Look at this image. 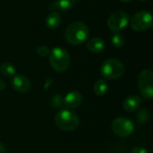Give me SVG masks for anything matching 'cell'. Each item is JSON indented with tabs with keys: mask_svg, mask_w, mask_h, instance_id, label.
Here are the masks:
<instances>
[{
	"mask_svg": "<svg viewBox=\"0 0 153 153\" xmlns=\"http://www.w3.org/2000/svg\"><path fill=\"white\" fill-rule=\"evenodd\" d=\"M130 22L129 14L124 11H118L112 13L108 20V26L113 32H119L126 28Z\"/></svg>",
	"mask_w": 153,
	"mask_h": 153,
	"instance_id": "8",
	"label": "cell"
},
{
	"mask_svg": "<svg viewBox=\"0 0 153 153\" xmlns=\"http://www.w3.org/2000/svg\"><path fill=\"white\" fill-rule=\"evenodd\" d=\"M133 30L136 31H143L148 30L152 25V16L150 12L141 11L136 13L130 21Z\"/></svg>",
	"mask_w": 153,
	"mask_h": 153,
	"instance_id": "6",
	"label": "cell"
},
{
	"mask_svg": "<svg viewBox=\"0 0 153 153\" xmlns=\"http://www.w3.org/2000/svg\"><path fill=\"white\" fill-rule=\"evenodd\" d=\"M49 62L52 68L58 72H65L70 65V56L63 48H54L49 53Z\"/></svg>",
	"mask_w": 153,
	"mask_h": 153,
	"instance_id": "3",
	"label": "cell"
},
{
	"mask_svg": "<svg viewBox=\"0 0 153 153\" xmlns=\"http://www.w3.org/2000/svg\"><path fill=\"white\" fill-rule=\"evenodd\" d=\"M64 103V99L62 98V95L59 94H56L53 98H52V105L55 108H59L63 105Z\"/></svg>",
	"mask_w": 153,
	"mask_h": 153,
	"instance_id": "20",
	"label": "cell"
},
{
	"mask_svg": "<svg viewBox=\"0 0 153 153\" xmlns=\"http://www.w3.org/2000/svg\"><path fill=\"white\" fill-rule=\"evenodd\" d=\"M61 23V15L58 12L53 11L46 18V25L49 29H56Z\"/></svg>",
	"mask_w": 153,
	"mask_h": 153,
	"instance_id": "14",
	"label": "cell"
},
{
	"mask_svg": "<svg viewBox=\"0 0 153 153\" xmlns=\"http://www.w3.org/2000/svg\"><path fill=\"white\" fill-rule=\"evenodd\" d=\"M112 131L119 137H127L134 133V123L124 117H117L112 123Z\"/></svg>",
	"mask_w": 153,
	"mask_h": 153,
	"instance_id": "7",
	"label": "cell"
},
{
	"mask_svg": "<svg viewBox=\"0 0 153 153\" xmlns=\"http://www.w3.org/2000/svg\"><path fill=\"white\" fill-rule=\"evenodd\" d=\"M90 30L88 26L82 22H72L65 30V39L72 45H81L89 37Z\"/></svg>",
	"mask_w": 153,
	"mask_h": 153,
	"instance_id": "1",
	"label": "cell"
},
{
	"mask_svg": "<svg viewBox=\"0 0 153 153\" xmlns=\"http://www.w3.org/2000/svg\"><path fill=\"white\" fill-rule=\"evenodd\" d=\"M121 2H125V3H128V2H130V1H132V0H120Z\"/></svg>",
	"mask_w": 153,
	"mask_h": 153,
	"instance_id": "24",
	"label": "cell"
},
{
	"mask_svg": "<svg viewBox=\"0 0 153 153\" xmlns=\"http://www.w3.org/2000/svg\"><path fill=\"white\" fill-rule=\"evenodd\" d=\"M5 88H6L5 82L4 81H1L0 80V91H4V90H5Z\"/></svg>",
	"mask_w": 153,
	"mask_h": 153,
	"instance_id": "22",
	"label": "cell"
},
{
	"mask_svg": "<svg viewBox=\"0 0 153 153\" xmlns=\"http://www.w3.org/2000/svg\"><path fill=\"white\" fill-rule=\"evenodd\" d=\"M131 153H148V151L145 148L142 147V146H137V147H134L132 150Z\"/></svg>",
	"mask_w": 153,
	"mask_h": 153,
	"instance_id": "21",
	"label": "cell"
},
{
	"mask_svg": "<svg viewBox=\"0 0 153 153\" xmlns=\"http://www.w3.org/2000/svg\"><path fill=\"white\" fill-rule=\"evenodd\" d=\"M126 68L122 62L117 59L106 60L100 68L101 75L108 80H116L125 74Z\"/></svg>",
	"mask_w": 153,
	"mask_h": 153,
	"instance_id": "4",
	"label": "cell"
},
{
	"mask_svg": "<svg viewBox=\"0 0 153 153\" xmlns=\"http://www.w3.org/2000/svg\"><path fill=\"white\" fill-rule=\"evenodd\" d=\"M12 87L17 92H27L30 87V80L22 74H16L12 80Z\"/></svg>",
	"mask_w": 153,
	"mask_h": 153,
	"instance_id": "9",
	"label": "cell"
},
{
	"mask_svg": "<svg viewBox=\"0 0 153 153\" xmlns=\"http://www.w3.org/2000/svg\"><path fill=\"white\" fill-rule=\"evenodd\" d=\"M108 90V85L107 82L103 79L98 80L93 85V91L98 96H103L107 93Z\"/></svg>",
	"mask_w": 153,
	"mask_h": 153,
	"instance_id": "15",
	"label": "cell"
},
{
	"mask_svg": "<svg viewBox=\"0 0 153 153\" xmlns=\"http://www.w3.org/2000/svg\"><path fill=\"white\" fill-rule=\"evenodd\" d=\"M55 122L58 128L65 132L75 130L80 124L78 116L70 109H62L55 117Z\"/></svg>",
	"mask_w": 153,
	"mask_h": 153,
	"instance_id": "2",
	"label": "cell"
},
{
	"mask_svg": "<svg viewBox=\"0 0 153 153\" xmlns=\"http://www.w3.org/2000/svg\"><path fill=\"white\" fill-rule=\"evenodd\" d=\"M76 0H54L49 5L48 9L53 11H68L75 5Z\"/></svg>",
	"mask_w": 153,
	"mask_h": 153,
	"instance_id": "11",
	"label": "cell"
},
{
	"mask_svg": "<svg viewBox=\"0 0 153 153\" xmlns=\"http://www.w3.org/2000/svg\"><path fill=\"white\" fill-rule=\"evenodd\" d=\"M0 71L6 77H12V76L15 75V68L13 67V65H11L9 63L2 64V65L0 67Z\"/></svg>",
	"mask_w": 153,
	"mask_h": 153,
	"instance_id": "17",
	"label": "cell"
},
{
	"mask_svg": "<svg viewBox=\"0 0 153 153\" xmlns=\"http://www.w3.org/2000/svg\"><path fill=\"white\" fill-rule=\"evenodd\" d=\"M142 100L138 95H131L127 97L123 102V108L126 112H133L139 108Z\"/></svg>",
	"mask_w": 153,
	"mask_h": 153,
	"instance_id": "12",
	"label": "cell"
},
{
	"mask_svg": "<svg viewBox=\"0 0 153 153\" xmlns=\"http://www.w3.org/2000/svg\"><path fill=\"white\" fill-rule=\"evenodd\" d=\"M87 48L92 53H100L105 48V41L100 38H92L87 41Z\"/></svg>",
	"mask_w": 153,
	"mask_h": 153,
	"instance_id": "13",
	"label": "cell"
},
{
	"mask_svg": "<svg viewBox=\"0 0 153 153\" xmlns=\"http://www.w3.org/2000/svg\"><path fill=\"white\" fill-rule=\"evenodd\" d=\"M141 1H146V0H141Z\"/></svg>",
	"mask_w": 153,
	"mask_h": 153,
	"instance_id": "25",
	"label": "cell"
},
{
	"mask_svg": "<svg viewBox=\"0 0 153 153\" xmlns=\"http://www.w3.org/2000/svg\"><path fill=\"white\" fill-rule=\"evenodd\" d=\"M0 153H5V148L3 143H0Z\"/></svg>",
	"mask_w": 153,
	"mask_h": 153,
	"instance_id": "23",
	"label": "cell"
},
{
	"mask_svg": "<svg viewBox=\"0 0 153 153\" xmlns=\"http://www.w3.org/2000/svg\"><path fill=\"white\" fill-rule=\"evenodd\" d=\"M138 87L145 99L153 97V72L150 69L143 70L138 76Z\"/></svg>",
	"mask_w": 153,
	"mask_h": 153,
	"instance_id": "5",
	"label": "cell"
},
{
	"mask_svg": "<svg viewBox=\"0 0 153 153\" xmlns=\"http://www.w3.org/2000/svg\"><path fill=\"white\" fill-rule=\"evenodd\" d=\"M82 103V95L76 91H72L68 92L64 98V105L68 108H76L80 107Z\"/></svg>",
	"mask_w": 153,
	"mask_h": 153,
	"instance_id": "10",
	"label": "cell"
},
{
	"mask_svg": "<svg viewBox=\"0 0 153 153\" xmlns=\"http://www.w3.org/2000/svg\"><path fill=\"white\" fill-rule=\"evenodd\" d=\"M36 52L39 56H42V57H45L47 56H49V53H50V49L48 48V47L45 46V45H40L39 47H37L36 48Z\"/></svg>",
	"mask_w": 153,
	"mask_h": 153,
	"instance_id": "19",
	"label": "cell"
},
{
	"mask_svg": "<svg viewBox=\"0 0 153 153\" xmlns=\"http://www.w3.org/2000/svg\"><path fill=\"white\" fill-rule=\"evenodd\" d=\"M136 118H137V121L143 124L145 122L148 121L149 119V112L146 110V109H141L137 115H136Z\"/></svg>",
	"mask_w": 153,
	"mask_h": 153,
	"instance_id": "18",
	"label": "cell"
},
{
	"mask_svg": "<svg viewBox=\"0 0 153 153\" xmlns=\"http://www.w3.org/2000/svg\"><path fill=\"white\" fill-rule=\"evenodd\" d=\"M111 42L114 47L121 48L125 45V42H126L125 36L121 32H114V35L111 38Z\"/></svg>",
	"mask_w": 153,
	"mask_h": 153,
	"instance_id": "16",
	"label": "cell"
}]
</instances>
